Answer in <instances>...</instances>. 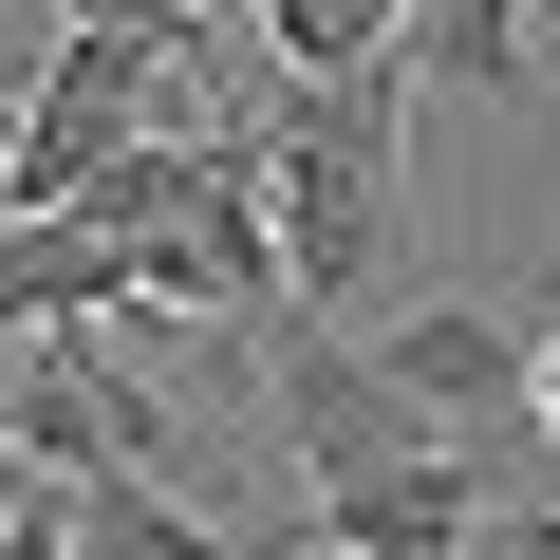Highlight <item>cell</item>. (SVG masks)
Returning <instances> with one entry per match:
<instances>
[{"instance_id":"cell-1","label":"cell","mask_w":560,"mask_h":560,"mask_svg":"<svg viewBox=\"0 0 560 560\" xmlns=\"http://www.w3.org/2000/svg\"><path fill=\"white\" fill-rule=\"evenodd\" d=\"M411 57H355V75H280L261 94V206H280V300L318 337L393 300V243H411Z\"/></svg>"},{"instance_id":"cell-2","label":"cell","mask_w":560,"mask_h":560,"mask_svg":"<svg viewBox=\"0 0 560 560\" xmlns=\"http://www.w3.org/2000/svg\"><path fill=\"white\" fill-rule=\"evenodd\" d=\"M261 411H280V448H300V486H355V467H411V448H448L355 337H318V318H280L261 337Z\"/></svg>"},{"instance_id":"cell-3","label":"cell","mask_w":560,"mask_h":560,"mask_svg":"<svg viewBox=\"0 0 560 560\" xmlns=\"http://www.w3.org/2000/svg\"><path fill=\"white\" fill-rule=\"evenodd\" d=\"M374 374H393V393H411V411L467 448V430H504V411L541 393V337H504L486 300H411V318L374 337Z\"/></svg>"},{"instance_id":"cell-4","label":"cell","mask_w":560,"mask_h":560,"mask_svg":"<svg viewBox=\"0 0 560 560\" xmlns=\"http://www.w3.org/2000/svg\"><path fill=\"white\" fill-rule=\"evenodd\" d=\"M318 541H337V560H467V541H486V467H467V448L355 467V486H318Z\"/></svg>"},{"instance_id":"cell-5","label":"cell","mask_w":560,"mask_h":560,"mask_svg":"<svg viewBox=\"0 0 560 560\" xmlns=\"http://www.w3.org/2000/svg\"><path fill=\"white\" fill-rule=\"evenodd\" d=\"M75 560H243V523L187 504L168 467H113V486H75Z\"/></svg>"},{"instance_id":"cell-6","label":"cell","mask_w":560,"mask_h":560,"mask_svg":"<svg viewBox=\"0 0 560 560\" xmlns=\"http://www.w3.org/2000/svg\"><path fill=\"white\" fill-rule=\"evenodd\" d=\"M523 20L541 0H411V94H523Z\"/></svg>"},{"instance_id":"cell-7","label":"cell","mask_w":560,"mask_h":560,"mask_svg":"<svg viewBox=\"0 0 560 560\" xmlns=\"http://www.w3.org/2000/svg\"><path fill=\"white\" fill-rule=\"evenodd\" d=\"M20 131H38V75H0V187H20Z\"/></svg>"},{"instance_id":"cell-8","label":"cell","mask_w":560,"mask_h":560,"mask_svg":"<svg viewBox=\"0 0 560 560\" xmlns=\"http://www.w3.org/2000/svg\"><path fill=\"white\" fill-rule=\"evenodd\" d=\"M20 504H57V486H38V448H20V430H0V523H20Z\"/></svg>"},{"instance_id":"cell-9","label":"cell","mask_w":560,"mask_h":560,"mask_svg":"<svg viewBox=\"0 0 560 560\" xmlns=\"http://www.w3.org/2000/svg\"><path fill=\"white\" fill-rule=\"evenodd\" d=\"M243 560H318V523H243Z\"/></svg>"},{"instance_id":"cell-10","label":"cell","mask_w":560,"mask_h":560,"mask_svg":"<svg viewBox=\"0 0 560 560\" xmlns=\"http://www.w3.org/2000/svg\"><path fill=\"white\" fill-rule=\"evenodd\" d=\"M523 411H541V430H560V337H541V393H523Z\"/></svg>"},{"instance_id":"cell-11","label":"cell","mask_w":560,"mask_h":560,"mask_svg":"<svg viewBox=\"0 0 560 560\" xmlns=\"http://www.w3.org/2000/svg\"><path fill=\"white\" fill-rule=\"evenodd\" d=\"M187 20H243V0H187Z\"/></svg>"},{"instance_id":"cell-12","label":"cell","mask_w":560,"mask_h":560,"mask_svg":"<svg viewBox=\"0 0 560 560\" xmlns=\"http://www.w3.org/2000/svg\"><path fill=\"white\" fill-rule=\"evenodd\" d=\"M318 560H337V541H318Z\"/></svg>"}]
</instances>
